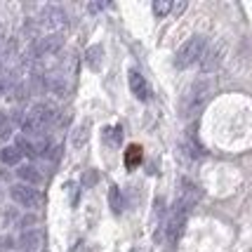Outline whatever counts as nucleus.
I'll use <instances>...</instances> for the list:
<instances>
[{"instance_id": "obj_7", "label": "nucleus", "mask_w": 252, "mask_h": 252, "mask_svg": "<svg viewBox=\"0 0 252 252\" xmlns=\"http://www.w3.org/2000/svg\"><path fill=\"white\" fill-rule=\"evenodd\" d=\"M187 210H182L179 205L172 208L170 212V220L165 224V236H167V241L170 243H177L179 241V236H182V231H184V224H187Z\"/></svg>"}, {"instance_id": "obj_1", "label": "nucleus", "mask_w": 252, "mask_h": 252, "mask_svg": "<svg viewBox=\"0 0 252 252\" xmlns=\"http://www.w3.org/2000/svg\"><path fill=\"white\" fill-rule=\"evenodd\" d=\"M210 92H212V85H210L208 78H198L191 83V88L187 90V94L179 101V111L184 118H196L200 111L205 109L210 99Z\"/></svg>"}, {"instance_id": "obj_3", "label": "nucleus", "mask_w": 252, "mask_h": 252, "mask_svg": "<svg viewBox=\"0 0 252 252\" xmlns=\"http://www.w3.org/2000/svg\"><path fill=\"white\" fill-rule=\"evenodd\" d=\"M10 198L17 203V205H22L26 210H33L40 205V191L35 187H29V184H12L10 187Z\"/></svg>"}, {"instance_id": "obj_21", "label": "nucleus", "mask_w": 252, "mask_h": 252, "mask_svg": "<svg viewBox=\"0 0 252 252\" xmlns=\"http://www.w3.org/2000/svg\"><path fill=\"white\" fill-rule=\"evenodd\" d=\"M106 142H109L111 146H121L123 144V127L121 125H113V127L106 130Z\"/></svg>"}, {"instance_id": "obj_8", "label": "nucleus", "mask_w": 252, "mask_h": 252, "mask_svg": "<svg viewBox=\"0 0 252 252\" xmlns=\"http://www.w3.org/2000/svg\"><path fill=\"white\" fill-rule=\"evenodd\" d=\"M198 200H200V189L193 184V182H189V179H182V184H179V198H177L175 205H179L182 210H191L196 205Z\"/></svg>"}, {"instance_id": "obj_2", "label": "nucleus", "mask_w": 252, "mask_h": 252, "mask_svg": "<svg viewBox=\"0 0 252 252\" xmlns=\"http://www.w3.org/2000/svg\"><path fill=\"white\" fill-rule=\"evenodd\" d=\"M205 50H208V38L205 35H191L187 43L177 50V57H175L177 68H189L193 64H200Z\"/></svg>"}, {"instance_id": "obj_9", "label": "nucleus", "mask_w": 252, "mask_h": 252, "mask_svg": "<svg viewBox=\"0 0 252 252\" xmlns=\"http://www.w3.org/2000/svg\"><path fill=\"white\" fill-rule=\"evenodd\" d=\"M127 83H130L132 94L139 99V101H149V99H151V85H149V80H146L139 71H130Z\"/></svg>"}, {"instance_id": "obj_6", "label": "nucleus", "mask_w": 252, "mask_h": 252, "mask_svg": "<svg viewBox=\"0 0 252 252\" xmlns=\"http://www.w3.org/2000/svg\"><path fill=\"white\" fill-rule=\"evenodd\" d=\"M40 24L57 33V31H62V29L68 26V14L64 12V7L47 5V7H43V12H40Z\"/></svg>"}, {"instance_id": "obj_27", "label": "nucleus", "mask_w": 252, "mask_h": 252, "mask_svg": "<svg viewBox=\"0 0 252 252\" xmlns=\"http://www.w3.org/2000/svg\"><path fill=\"white\" fill-rule=\"evenodd\" d=\"M7 90H10V80L0 76V97H5V94H7Z\"/></svg>"}, {"instance_id": "obj_19", "label": "nucleus", "mask_w": 252, "mask_h": 252, "mask_svg": "<svg viewBox=\"0 0 252 252\" xmlns=\"http://www.w3.org/2000/svg\"><path fill=\"white\" fill-rule=\"evenodd\" d=\"M14 132V121L7 113H0V139H10Z\"/></svg>"}, {"instance_id": "obj_13", "label": "nucleus", "mask_w": 252, "mask_h": 252, "mask_svg": "<svg viewBox=\"0 0 252 252\" xmlns=\"http://www.w3.org/2000/svg\"><path fill=\"white\" fill-rule=\"evenodd\" d=\"M17 177H19V182H22V184H29V187H38V184H43V172H40L35 165H19Z\"/></svg>"}, {"instance_id": "obj_24", "label": "nucleus", "mask_w": 252, "mask_h": 252, "mask_svg": "<svg viewBox=\"0 0 252 252\" xmlns=\"http://www.w3.org/2000/svg\"><path fill=\"white\" fill-rule=\"evenodd\" d=\"M142 160V149L139 146H132L130 151H127V156H125V163L127 165H137Z\"/></svg>"}, {"instance_id": "obj_18", "label": "nucleus", "mask_w": 252, "mask_h": 252, "mask_svg": "<svg viewBox=\"0 0 252 252\" xmlns=\"http://www.w3.org/2000/svg\"><path fill=\"white\" fill-rule=\"evenodd\" d=\"M14 146L19 149V154H22V156L38 158V154H35V146H33V142L26 137V134H19V137H17V142H14Z\"/></svg>"}, {"instance_id": "obj_14", "label": "nucleus", "mask_w": 252, "mask_h": 252, "mask_svg": "<svg viewBox=\"0 0 252 252\" xmlns=\"http://www.w3.org/2000/svg\"><path fill=\"white\" fill-rule=\"evenodd\" d=\"M109 208L113 215H123L125 212V198H123V191L118 187H111L109 191Z\"/></svg>"}, {"instance_id": "obj_5", "label": "nucleus", "mask_w": 252, "mask_h": 252, "mask_svg": "<svg viewBox=\"0 0 252 252\" xmlns=\"http://www.w3.org/2000/svg\"><path fill=\"white\" fill-rule=\"evenodd\" d=\"M64 47V35L62 33H47L43 38H38L31 47L33 57H45V55H57Z\"/></svg>"}, {"instance_id": "obj_4", "label": "nucleus", "mask_w": 252, "mask_h": 252, "mask_svg": "<svg viewBox=\"0 0 252 252\" xmlns=\"http://www.w3.org/2000/svg\"><path fill=\"white\" fill-rule=\"evenodd\" d=\"M224 59H226V45L224 43L208 45L205 55H203V59H200V71H203V73H215V71H220Z\"/></svg>"}, {"instance_id": "obj_12", "label": "nucleus", "mask_w": 252, "mask_h": 252, "mask_svg": "<svg viewBox=\"0 0 252 252\" xmlns=\"http://www.w3.org/2000/svg\"><path fill=\"white\" fill-rule=\"evenodd\" d=\"M29 116H31L33 121H35V125H38L40 130H45V127H47L50 123H55V111L50 109L47 104H35Z\"/></svg>"}, {"instance_id": "obj_25", "label": "nucleus", "mask_w": 252, "mask_h": 252, "mask_svg": "<svg viewBox=\"0 0 252 252\" xmlns=\"http://www.w3.org/2000/svg\"><path fill=\"white\" fill-rule=\"evenodd\" d=\"M17 245V241L12 238V236H0V252H5V250H12Z\"/></svg>"}, {"instance_id": "obj_20", "label": "nucleus", "mask_w": 252, "mask_h": 252, "mask_svg": "<svg viewBox=\"0 0 252 252\" xmlns=\"http://www.w3.org/2000/svg\"><path fill=\"white\" fill-rule=\"evenodd\" d=\"M182 149L187 151V156H189V158H200V156H203V149L198 146V144H196V139H193L191 134H189L187 139L182 142Z\"/></svg>"}, {"instance_id": "obj_15", "label": "nucleus", "mask_w": 252, "mask_h": 252, "mask_svg": "<svg viewBox=\"0 0 252 252\" xmlns=\"http://www.w3.org/2000/svg\"><path fill=\"white\" fill-rule=\"evenodd\" d=\"M101 59H104V47L101 45H92L88 47V52H85V62L92 71H99L101 68Z\"/></svg>"}, {"instance_id": "obj_17", "label": "nucleus", "mask_w": 252, "mask_h": 252, "mask_svg": "<svg viewBox=\"0 0 252 252\" xmlns=\"http://www.w3.org/2000/svg\"><path fill=\"white\" fill-rule=\"evenodd\" d=\"M88 139H90V123L85 121L80 127H76L73 137H71V144H73L76 149H83V146L88 144Z\"/></svg>"}, {"instance_id": "obj_26", "label": "nucleus", "mask_w": 252, "mask_h": 252, "mask_svg": "<svg viewBox=\"0 0 252 252\" xmlns=\"http://www.w3.org/2000/svg\"><path fill=\"white\" fill-rule=\"evenodd\" d=\"M104 7H109V0H94V2H90V5H88V10L92 12V14L101 12Z\"/></svg>"}, {"instance_id": "obj_16", "label": "nucleus", "mask_w": 252, "mask_h": 252, "mask_svg": "<svg viewBox=\"0 0 252 252\" xmlns=\"http://www.w3.org/2000/svg\"><path fill=\"white\" fill-rule=\"evenodd\" d=\"M24 156L19 154V149L17 146H5V149H0V160L5 165H19L22 163Z\"/></svg>"}, {"instance_id": "obj_11", "label": "nucleus", "mask_w": 252, "mask_h": 252, "mask_svg": "<svg viewBox=\"0 0 252 252\" xmlns=\"http://www.w3.org/2000/svg\"><path fill=\"white\" fill-rule=\"evenodd\" d=\"M45 90H47L52 97L64 99V97H68L71 85H68V80H66L64 76H50L47 80H45Z\"/></svg>"}, {"instance_id": "obj_10", "label": "nucleus", "mask_w": 252, "mask_h": 252, "mask_svg": "<svg viewBox=\"0 0 252 252\" xmlns=\"http://www.w3.org/2000/svg\"><path fill=\"white\" fill-rule=\"evenodd\" d=\"M17 245H19L24 252L40 250V245H43V233L38 229H24L22 233H19V238H17Z\"/></svg>"}, {"instance_id": "obj_23", "label": "nucleus", "mask_w": 252, "mask_h": 252, "mask_svg": "<svg viewBox=\"0 0 252 252\" xmlns=\"http://www.w3.org/2000/svg\"><path fill=\"white\" fill-rule=\"evenodd\" d=\"M97 184H99L97 170H85V172H83V187H97Z\"/></svg>"}, {"instance_id": "obj_22", "label": "nucleus", "mask_w": 252, "mask_h": 252, "mask_svg": "<svg viewBox=\"0 0 252 252\" xmlns=\"http://www.w3.org/2000/svg\"><path fill=\"white\" fill-rule=\"evenodd\" d=\"M172 0H156L154 2V12H156V17H167L170 12H172Z\"/></svg>"}]
</instances>
